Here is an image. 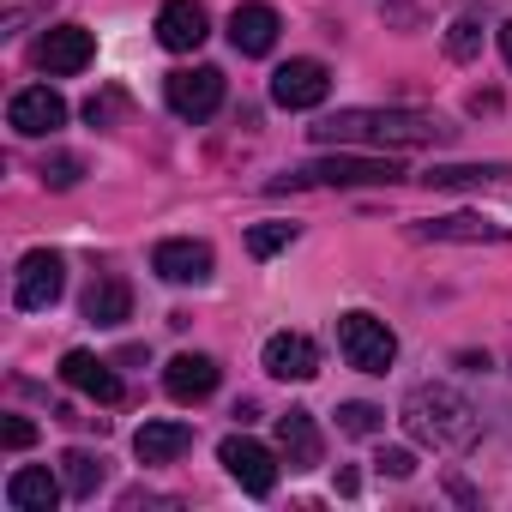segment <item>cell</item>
<instances>
[{"label":"cell","instance_id":"52a82bcc","mask_svg":"<svg viewBox=\"0 0 512 512\" xmlns=\"http://www.w3.org/2000/svg\"><path fill=\"white\" fill-rule=\"evenodd\" d=\"M169 109L181 115V121H205V115H217V103H223V73L217 67H181V73H169Z\"/></svg>","mask_w":512,"mask_h":512},{"label":"cell","instance_id":"83f0119b","mask_svg":"<svg viewBox=\"0 0 512 512\" xmlns=\"http://www.w3.org/2000/svg\"><path fill=\"white\" fill-rule=\"evenodd\" d=\"M121 109H127V97H121V91H103V97H91V103H85V121H91V127H109Z\"/></svg>","mask_w":512,"mask_h":512},{"label":"cell","instance_id":"8992f818","mask_svg":"<svg viewBox=\"0 0 512 512\" xmlns=\"http://www.w3.org/2000/svg\"><path fill=\"white\" fill-rule=\"evenodd\" d=\"M217 458H223V470L253 494V500H266L272 488H278V458L260 446V440H247V434H229L223 446H217Z\"/></svg>","mask_w":512,"mask_h":512},{"label":"cell","instance_id":"cb8c5ba5","mask_svg":"<svg viewBox=\"0 0 512 512\" xmlns=\"http://www.w3.org/2000/svg\"><path fill=\"white\" fill-rule=\"evenodd\" d=\"M296 241V223H253L247 229V253L253 260H272V253H284Z\"/></svg>","mask_w":512,"mask_h":512},{"label":"cell","instance_id":"f546056e","mask_svg":"<svg viewBox=\"0 0 512 512\" xmlns=\"http://www.w3.org/2000/svg\"><path fill=\"white\" fill-rule=\"evenodd\" d=\"M79 175H85L79 157H55V163H43V181H49V187H73Z\"/></svg>","mask_w":512,"mask_h":512},{"label":"cell","instance_id":"d6986e66","mask_svg":"<svg viewBox=\"0 0 512 512\" xmlns=\"http://www.w3.org/2000/svg\"><path fill=\"white\" fill-rule=\"evenodd\" d=\"M278 452L290 458V470H314V464L326 458V446H320V428H314V416H308V410H290V416H278Z\"/></svg>","mask_w":512,"mask_h":512},{"label":"cell","instance_id":"e0dca14e","mask_svg":"<svg viewBox=\"0 0 512 512\" xmlns=\"http://www.w3.org/2000/svg\"><path fill=\"white\" fill-rule=\"evenodd\" d=\"M163 392H169L175 404L211 398V392H217V362H211V356H175V362L163 368Z\"/></svg>","mask_w":512,"mask_h":512},{"label":"cell","instance_id":"4fadbf2b","mask_svg":"<svg viewBox=\"0 0 512 512\" xmlns=\"http://www.w3.org/2000/svg\"><path fill=\"white\" fill-rule=\"evenodd\" d=\"M151 272L163 284H205L211 278V247L205 241H157Z\"/></svg>","mask_w":512,"mask_h":512},{"label":"cell","instance_id":"9c48e42d","mask_svg":"<svg viewBox=\"0 0 512 512\" xmlns=\"http://www.w3.org/2000/svg\"><path fill=\"white\" fill-rule=\"evenodd\" d=\"M37 61H43L49 79H73V73H85V67L97 61V37H91L85 25H55V31L43 37Z\"/></svg>","mask_w":512,"mask_h":512},{"label":"cell","instance_id":"ba28073f","mask_svg":"<svg viewBox=\"0 0 512 512\" xmlns=\"http://www.w3.org/2000/svg\"><path fill=\"white\" fill-rule=\"evenodd\" d=\"M326 91H332L326 61H284V67L272 73V103H278V109H320Z\"/></svg>","mask_w":512,"mask_h":512},{"label":"cell","instance_id":"7a4b0ae2","mask_svg":"<svg viewBox=\"0 0 512 512\" xmlns=\"http://www.w3.org/2000/svg\"><path fill=\"white\" fill-rule=\"evenodd\" d=\"M404 428L422 440V446H434V452H470L476 440H482V416L470 410V398H458L452 386H410V398H404Z\"/></svg>","mask_w":512,"mask_h":512},{"label":"cell","instance_id":"6da1fadb","mask_svg":"<svg viewBox=\"0 0 512 512\" xmlns=\"http://www.w3.org/2000/svg\"><path fill=\"white\" fill-rule=\"evenodd\" d=\"M308 133L320 145H380V151H410V145H446L452 139V127L422 115V109H338Z\"/></svg>","mask_w":512,"mask_h":512},{"label":"cell","instance_id":"30bf717a","mask_svg":"<svg viewBox=\"0 0 512 512\" xmlns=\"http://www.w3.org/2000/svg\"><path fill=\"white\" fill-rule=\"evenodd\" d=\"M205 37H211V19H205L199 0H163V13H157V43H163V49L193 55Z\"/></svg>","mask_w":512,"mask_h":512},{"label":"cell","instance_id":"5bb4252c","mask_svg":"<svg viewBox=\"0 0 512 512\" xmlns=\"http://www.w3.org/2000/svg\"><path fill=\"white\" fill-rule=\"evenodd\" d=\"M278 13L272 7H260V0H247V7H235L229 13V43H235V55H272L278 49Z\"/></svg>","mask_w":512,"mask_h":512},{"label":"cell","instance_id":"ffe728a7","mask_svg":"<svg viewBox=\"0 0 512 512\" xmlns=\"http://www.w3.org/2000/svg\"><path fill=\"white\" fill-rule=\"evenodd\" d=\"M85 320L91 326H127L133 320V284L127 278H97L91 290H85Z\"/></svg>","mask_w":512,"mask_h":512},{"label":"cell","instance_id":"4316f807","mask_svg":"<svg viewBox=\"0 0 512 512\" xmlns=\"http://www.w3.org/2000/svg\"><path fill=\"white\" fill-rule=\"evenodd\" d=\"M374 464H380V476H392V482H410V476H416V452H404V446H386Z\"/></svg>","mask_w":512,"mask_h":512},{"label":"cell","instance_id":"ac0fdd59","mask_svg":"<svg viewBox=\"0 0 512 512\" xmlns=\"http://www.w3.org/2000/svg\"><path fill=\"white\" fill-rule=\"evenodd\" d=\"M61 494H67V482H55V476L37 470V464H25V470L7 476V506H13V512H55Z\"/></svg>","mask_w":512,"mask_h":512},{"label":"cell","instance_id":"d4e9b609","mask_svg":"<svg viewBox=\"0 0 512 512\" xmlns=\"http://www.w3.org/2000/svg\"><path fill=\"white\" fill-rule=\"evenodd\" d=\"M338 428H344V434H380V428H386V410H380V404H344V410H338Z\"/></svg>","mask_w":512,"mask_h":512},{"label":"cell","instance_id":"4dcf8cb0","mask_svg":"<svg viewBox=\"0 0 512 512\" xmlns=\"http://www.w3.org/2000/svg\"><path fill=\"white\" fill-rule=\"evenodd\" d=\"M500 55H506V61H512V19H506V25H500Z\"/></svg>","mask_w":512,"mask_h":512},{"label":"cell","instance_id":"f1b7e54d","mask_svg":"<svg viewBox=\"0 0 512 512\" xmlns=\"http://www.w3.org/2000/svg\"><path fill=\"white\" fill-rule=\"evenodd\" d=\"M0 440H7V452H25V446H37V422L7 416V422H0Z\"/></svg>","mask_w":512,"mask_h":512},{"label":"cell","instance_id":"7c38bea8","mask_svg":"<svg viewBox=\"0 0 512 512\" xmlns=\"http://www.w3.org/2000/svg\"><path fill=\"white\" fill-rule=\"evenodd\" d=\"M61 380H67L73 392L97 398V404H121V374H115L103 356H91V350H67V356H61Z\"/></svg>","mask_w":512,"mask_h":512},{"label":"cell","instance_id":"2e32d148","mask_svg":"<svg viewBox=\"0 0 512 512\" xmlns=\"http://www.w3.org/2000/svg\"><path fill=\"white\" fill-rule=\"evenodd\" d=\"M410 235H416V241H464V247H476V241H506L512 229H506V223H488V217H470V211H458V217L410 223Z\"/></svg>","mask_w":512,"mask_h":512},{"label":"cell","instance_id":"5b68a950","mask_svg":"<svg viewBox=\"0 0 512 512\" xmlns=\"http://www.w3.org/2000/svg\"><path fill=\"white\" fill-rule=\"evenodd\" d=\"M61 290H67V260H61V253H55V247L25 253V260H19V290H13V302H19L25 314H43V308L61 302Z\"/></svg>","mask_w":512,"mask_h":512},{"label":"cell","instance_id":"277c9868","mask_svg":"<svg viewBox=\"0 0 512 512\" xmlns=\"http://www.w3.org/2000/svg\"><path fill=\"white\" fill-rule=\"evenodd\" d=\"M338 350L356 374H386L398 362V338L374 314H338Z\"/></svg>","mask_w":512,"mask_h":512},{"label":"cell","instance_id":"44dd1931","mask_svg":"<svg viewBox=\"0 0 512 512\" xmlns=\"http://www.w3.org/2000/svg\"><path fill=\"white\" fill-rule=\"evenodd\" d=\"M133 452H139V464H175L181 452H193V428L187 422H145L133 434Z\"/></svg>","mask_w":512,"mask_h":512},{"label":"cell","instance_id":"3957f363","mask_svg":"<svg viewBox=\"0 0 512 512\" xmlns=\"http://www.w3.org/2000/svg\"><path fill=\"white\" fill-rule=\"evenodd\" d=\"M392 181H404L398 157H350V151H338V157L290 169L278 187H392Z\"/></svg>","mask_w":512,"mask_h":512},{"label":"cell","instance_id":"8fae6325","mask_svg":"<svg viewBox=\"0 0 512 512\" xmlns=\"http://www.w3.org/2000/svg\"><path fill=\"white\" fill-rule=\"evenodd\" d=\"M7 121H13V133H25V139H49V133L67 121V103H61L49 85H31V91H19V97L7 103Z\"/></svg>","mask_w":512,"mask_h":512},{"label":"cell","instance_id":"603a6c76","mask_svg":"<svg viewBox=\"0 0 512 512\" xmlns=\"http://www.w3.org/2000/svg\"><path fill=\"white\" fill-rule=\"evenodd\" d=\"M506 169L500 163H440V169H428L422 181L428 187H494Z\"/></svg>","mask_w":512,"mask_h":512},{"label":"cell","instance_id":"7402d4cb","mask_svg":"<svg viewBox=\"0 0 512 512\" xmlns=\"http://www.w3.org/2000/svg\"><path fill=\"white\" fill-rule=\"evenodd\" d=\"M61 476H67V494H73V500H97V488H103L109 470H103L97 452H67V458H61Z\"/></svg>","mask_w":512,"mask_h":512},{"label":"cell","instance_id":"9a60e30c","mask_svg":"<svg viewBox=\"0 0 512 512\" xmlns=\"http://www.w3.org/2000/svg\"><path fill=\"white\" fill-rule=\"evenodd\" d=\"M266 374H278V380H314V374H320V350H314V338H302V332H278V338H266Z\"/></svg>","mask_w":512,"mask_h":512},{"label":"cell","instance_id":"484cf974","mask_svg":"<svg viewBox=\"0 0 512 512\" xmlns=\"http://www.w3.org/2000/svg\"><path fill=\"white\" fill-rule=\"evenodd\" d=\"M482 49V25L476 19H452V31H446V55L452 61H470Z\"/></svg>","mask_w":512,"mask_h":512}]
</instances>
